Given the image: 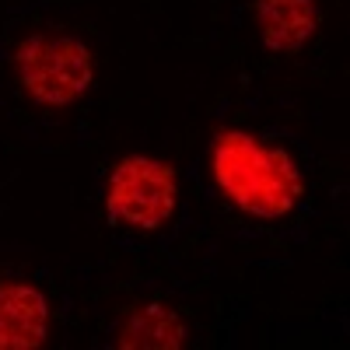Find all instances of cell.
Wrapping results in <instances>:
<instances>
[{
  "label": "cell",
  "mask_w": 350,
  "mask_h": 350,
  "mask_svg": "<svg viewBox=\"0 0 350 350\" xmlns=\"http://www.w3.org/2000/svg\"><path fill=\"white\" fill-rule=\"evenodd\" d=\"M211 168L221 193L252 217H284L301 196V175L280 148H267L259 137L224 130L214 140Z\"/></svg>",
  "instance_id": "obj_1"
},
{
  "label": "cell",
  "mask_w": 350,
  "mask_h": 350,
  "mask_svg": "<svg viewBox=\"0 0 350 350\" xmlns=\"http://www.w3.org/2000/svg\"><path fill=\"white\" fill-rule=\"evenodd\" d=\"M14 74L28 98L60 109L77 102L95 81L92 49L74 36L39 32L14 49Z\"/></svg>",
  "instance_id": "obj_2"
},
{
  "label": "cell",
  "mask_w": 350,
  "mask_h": 350,
  "mask_svg": "<svg viewBox=\"0 0 350 350\" xmlns=\"http://www.w3.org/2000/svg\"><path fill=\"white\" fill-rule=\"evenodd\" d=\"M175 196H179V183L172 165L148 154H130L109 175L105 207L120 224L154 231L172 221Z\"/></svg>",
  "instance_id": "obj_3"
},
{
  "label": "cell",
  "mask_w": 350,
  "mask_h": 350,
  "mask_svg": "<svg viewBox=\"0 0 350 350\" xmlns=\"http://www.w3.org/2000/svg\"><path fill=\"white\" fill-rule=\"evenodd\" d=\"M49 329V305L32 284L0 287V350L39 347Z\"/></svg>",
  "instance_id": "obj_4"
},
{
  "label": "cell",
  "mask_w": 350,
  "mask_h": 350,
  "mask_svg": "<svg viewBox=\"0 0 350 350\" xmlns=\"http://www.w3.org/2000/svg\"><path fill=\"white\" fill-rule=\"evenodd\" d=\"M259 36L270 53H298L319 28L312 0H259Z\"/></svg>",
  "instance_id": "obj_5"
},
{
  "label": "cell",
  "mask_w": 350,
  "mask_h": 350,
  "mask_svg": "<svg viewBox=\"0 0 350 350\" xmlns=\"http://www.w3.org/2000/svg\"><path fill=\"white\" fill-rule=\"evenodd\" d=\"M186 343V326L183 319L172 308L148 301L126 312V319L120 323V336L116 347H158V350H175Z\"/></svg>",
  "instance_id": "obj_6"
}]
</instances>
